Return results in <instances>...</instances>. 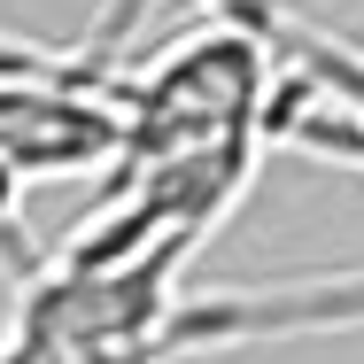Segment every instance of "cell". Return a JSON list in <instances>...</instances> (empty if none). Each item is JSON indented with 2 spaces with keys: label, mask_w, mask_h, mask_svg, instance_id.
I'll use <instances>...</instances> for the list:
<instances>
[{
  "label": "cell",
  "mask_w": 364,
  "mask_h": 364,
  "mask_svg": "<svg viewBox=\"0 0 364 364\" xmlns=\"http://www.w3.org/2000/svg\"><path fill=\"white\" fill-rule=\"evenodd\" d=\"M186 310L178 256H70L55 248L16 279L0 364H178L171 326Z\"/></svg>",
  "instance_id": "6da1fadb"
},
{
  "label": "cell",
  "mask_w": 364,
  "mask_h": 364,
  "mask_svg": "<svg viewBox=\"0 0 364 364\" xmlns=\"http://www.w3.org/2000/svg\"><path fill=\"white\" fill-rule=\"evenodd\" d=\"M364 326V264L357 272H294L248 287L186 294L171 326V357H225L256 341H310V333H357Z\"/></svg>",
  "instance_id": "3957f363"
},
{
  "label": "cell",
  "mask_w": 364,
  "mask_h": 364,
  "mask_svg": "<svg viewBox=\"0 0 364 364\" xmlns=\"http://www.w3.org/2000/svg\"><path fill=\"white\" fill-rule=\"evenodd\" d=\"M147 8H155V0H109V8H101V23H93V39H85V47H101V55H109V47H117V39H124V31H132V23H140ZM225 8H240V0H210V16H225Z\"/></svg>",
  "instance_id": "277c9868"
},
{
  "label": "cell",
  "mask_w": 364,
  "mask_h": 364,
  "mask_svg": "<svg viewBox=\"0 0 364 364\" xmlns=\"http://www.w3.org/2000/svg\"><path fill=\"white\" fill-rule=\"evenodd\" d=\"M225 16H240L248 31H264V47L279 55L272 147L364 171V47L357 39H333L326 23L294 16L279 0H240Z\"/></svg>",
  "instance_id": "7a4b0ae2"
}]
</instances>
